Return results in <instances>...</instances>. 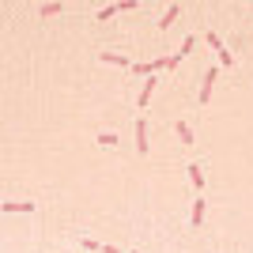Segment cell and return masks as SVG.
I'll return each instance as SVG.
<instances>
[{"instance_id": "obj_1", "label": "cell", "mask_w": 253, "mask_h": 253, "mask_svg": "<svg viewBox=\"0 0 253 253\" xmlns=\"http://www.w3.org/2000/svg\"><path fill=\"white\" fill-rule=\"evenodd\" d=\"M219 80V64H211L208 72H204V84H201V106H208L211 102V84Z\"/></svg>"}, {"instance_id": "obj_2", "label": "cell", "mask_w": 253, "mask_h": 253, "mask_svg": "<svg viewBox=\"0 0 253 253\" xmlns=\"http://www.w3.org/2000/svg\"><path fill=\"white\" fill-rule=\"evenodd\" d=\"M0 211H4V215H23V211L31 215V211H34V201H4V204H0Z\"/></svg>"}, {"instance_id": "obj_3", "label": "cell", "mask_w": 253, "mask_h": 253, "mask_svg": "<svg viewBox=\"0 0 253 253\" xmlns=\"http://www.w3.org/2000/svg\"><path fill=\"white\" fill-rule=\"evenodd\" d=\"M136 151L140 155L151 151V144H148V117H136Z\"/></svg>"}, {"instance_id": "obj_4", "label": "cell", "mask_w": 253, "mask_h": 253, "mask_svg": "<svg viewBox=\"0 0 253 253\" xmlns=\"http://www.w3.org/2000/svg\"><path fill=\"white\" fill-rule=\"evenodd\" d=\"M204 215H208V201L197 197V201H193V211H189V223L193 227H204Z\"/></svg>"}, {"instance_id": "obj_5", "label": "cell", "mask_w": 253, "mask_h": 253, "mask_svg": "<svg viewBox=\"0 0 253 253\" xmlns=\"http://www.w3.org/2000/svg\"><path fill=\"white\" fill-rule=\"evenodd\" d=\"M178 15H181V4H170V8L163 11V19H159L155 27H159V31H170V27L178 23Z\"/></svg>"}, {"instance_id": "obj_6", "label": "cell", "mask_w": 253, "mask_h": 253, "mask_svg": "<svg viewBox=\"0 0 253 253\" xmlns=\"http://www.w3.org/2000/svg\"><path fill=\"white\" fill-rule=\"evenodd\" d=\"M185 174H189L193 189H204V185H208V178H204V170H201V163H189V167H185Z\"/></svg>"}, {"instance_id": "obj_7", "label": "cell", "mask_w": 253, "mask_h": 253, "mask_svg": "<svg viewBox=\"0 0 253 253\" xmlns=\"http://www.w3.org/2000/svg\"><path fill=\"white\" fill-rule=\"evenodd\" d=\"M151 91H155V76H148V84L140 87V98H136V106H140V110H148V102H151Z\"/></svg>"}, {"instance_id": "obj_8", "label": "cell", "mask_w": 253, "mask_h": 253, "mask_svg": "<svg viewBox=\"0 0 253 253\" xmlns=\"http://www.w3.org/2000/svg\"><path fill=\"white\" fill-rule=\"evenodd\" d=\"M102 64H117V68H132V61H128L125 53H102Z\"/></svg>"}, {"instance_id": "obj_9", "label": "cell", "mask_w": 253, "mask_h": 253, "mask_svg": "<svg viewBox=\"0 0 253 253\" xmlns=\"http://www.w3.org/2000/svg\"><path fill=\"white\" fill-rule=\"evenodd\" d=\"M114 15H121V4H106V8H98L95 23H106V19H114Z\"/></svg>"}, {"instance_id": "obj_10", "label": "cell", "mask_w": 253, "mask_h": 253, "mask_svg": "<svg viewBox=\"0 0 253 253\" xmlns=\"http://www.w3.org/2000/svg\"><path fill=\"white\" fill-rule=\"evenodd\" d=\"M193 49H197V34H189V38H185V42H181V45H178V49H174V53H178L181 61H185V57H189Z\"/></svg>"}, {"instance_id": "obj_11", "label": "cell", "mask_w": 253, "mask_h": 253, "mask_svg": "<svg viewBox=\"0 0 253 253\" xmlns=\"http://www.w3.org/2000/svg\"><path fill=\"white\" fill-rule=\"evenodd\" d=\"M174 128H178L181 144H193V125H189V121H178V125H174Z\"/></svg>"}, {"instance_id": "obj_12", "label": "cell", "mask_w": 253, "mask_h": 253, "mask_svg": "<svg viewBox=\"0 0 253 253\" xmlns=\"http://www.w3.org/2000/svg\"><path fill=\"white\" fill-rule=\"evenodd\" d=\"M64 11V4H42V8H38V15H42V19H49V15H61Z\"/></svg>"}, {"instance_id": "obj_13", "label": "cell", "mask_w": 253, "mask_h": 253, "mask_svg": "<svg viewBox=\"0 0 253 253\" xmlns=\"http://www.w3.org/2000/svg\"><path fill=\"white\" fill-rule=\"evenodd\" d=\"M204 38H208V45H211V49H215V53H223V49H227V45H223V38H219V34H215V31H208V34H204Z\"/></svg>"}, {"instance_id": "obj_14", "label": "cell", "mask_w": 253, "mask_h": 253, "mask_svg": "<svg viewBox=\"0 0 253 253\" xmlns=\"http://www.w3.org/2000/svg\"><path fill=\"white\" fill-rule=\"evenodd\" d=\"M84 250H87V253H106V246L95 242V238H84Z\"/></svg>"}, {"instance_id": "obj_15", "label": "cell", "mask_w": 253, "mask_h": 253, "mask_svg": "<svg viewBox=\"0 0 253 253\" xmlns=\"http://www.w3.org/2000/svg\"><path fill=\"white\" fill-rule=\"evenodd\" d=\"M98 144H102V148H117V136L114 132H98Z\"/></svg>"}, {"instance_id": "obj_16", "label": "cell", "mask_w": 253, "mask_h": 253, "mask_svg": "<svg viewBox=\"0 0 253 253\" xmlns=\"http://www.w3.org/2000/svg\"><path fill=\"white\" fill-rule=\"evenodd\" d=\"M231 64H234V53L223 49V53H219V68H231Z\"/></svg>"}, {"instance_id": "obj_17", "label": "cell", "mask_w": 253, "mask_h": 253, "mask_svg": "<svg viewBox=\"0 0 253 253\" xmlns=\"http://www.w3.org/2000/svg\"><path fill=\"white\" fill-rule=\"evenodd\" d=\"M106 253H117V250H114V246H106Z\"/></svg>"}, {"instance_id": "obj_18", "label": "cell", "mask_w": 253, "mask_h": 253, "mask_svg": "<svg viewBox=\"0 0 253 253\" xmlns=\"http://www.w3.org/2000/svg\"><path fill=\"white\" fill-rule=\"evenodd\" d=\"M132 253H136V250H132Z\"/></svg>"}]
</instances>
